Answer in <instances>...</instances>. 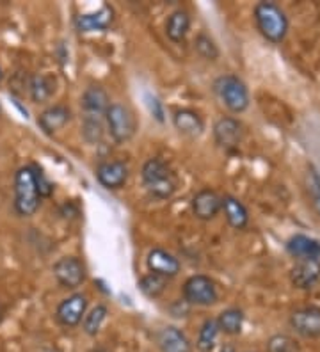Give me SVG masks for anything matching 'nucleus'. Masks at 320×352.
I'll return each instance as SVG.
<instances>
[{
    "label": "nucleus",
    "instance_id": "20e7f679",
    "mask_svg": "<svg viewBox=\"0 0 320 352\" xmlns=\"http://www.w3.org/2000/svg\"><path fill=\"white\" fill-rule=\"evenodd\" d=\"M213 91L233 114H240L249 107V91L237 75H221L215 78Z\"/></svg>",
    "mask_w": 320,
    "mask_h": 352
},
{
    "label": "nucleus",
    "instance_id": "4be33fe9",
    "mask_svg": "<svg viewBox=\"0 0 320 352\" xmlns=\"http://www.w3.org/2000/svg\"><path fill=\"white\" fill-rule=\"evenodd\" d=\"M191 29V14L184 9H176L166 22V34L173 43H182Z\"/></svg>",
    "mask_w": 320,
    "mask_h": 352
},
{
    "label": "nucleus",
    "instance_id": "cd10ccee",
    "mask_svg": "<svg viewBox=\"0 0 320 352\" xmlns=\"http://www.w3.org/2000/svg\"><path fill=\"white\" fill-rule=\"evenodd\" d=\"M194 48H196V52L203 57V59L206 60L219 59L217 45H215V41H213L209 34H205V32H200V34L196 36V39H194Z\"/></svg>",
    "mask_w": 320,
    "mask_h": 352
},
{
    "label": "nucleus",
    "instance_id": "ddd939ff",
    "mask_svg": "<svg viewBox=\"0 0 320 352\" xmlns=\"http://www.w3.org/2000/svg\"><path fill=\"white\" fill-rule=\"evenodd\" d=\"M221 196L212 189H201L192 198V214L200 221H212L221 212Z\"/></svg>",
    "mask_w": 320,
    "mask_h": 352
},
{
    "label": "nucleus",
    "instance_id": "2f4dec72",
    "mask_svg": "<svg viewBox=\"0 0 320 352\" xmlns=\"http://www.w3.org/2000/svg\"><path fill=\"white\" fill-rule=\"evenodd\" d=\"M169 314L176 318H184L191 314V305L185 299H176L173 305L169 306Z\"/></svg>",
    "mask_w": 320,
    "mask_h": 352
},
{
    "label": "nucleus",
    "instance_id": "2eb2a0df",
    "mask_svg": "<svg viewBox=\"0 0 320 352\" xmlns=\"http://www.w3.org/2000/svg\"><path fill=\"white\" fill-rule=\"evenodd\" d=\"M70 120H72V109L68 105H63V103H57L54 107H48L39 114L38 125L39 129L45 133L52 135V133L59 132L61 129L68 125Z\"/></svg>",
    "mask_w": 320,
    "mask_h": 352
},
{
    "label": "nucleus",
    "instance_id": "a878e982",
    "mask_svg": "<svg viewBox=\"0 0 320 352\" xmlns=\"http://www.w3.org/2000/svg\"><path fill=\"white\" fill-rule=\"evenodd\" d=\"M107 314H109V309H107L105 305H96L93 309H91L89 314H85L84 320H82V329L87 336H96L102 329L103 322H105Z\"/></svg>",
    "mask_w": 320,
    "mask_h": 352
},
{
    "label": "nucleus",
    "instance_id": "39448f33",
    "mask_svg": "<svg viewBox=\"0 0 320 352\" xmlns=\"http://www.w3.org/2000/svg\"><path fill=\"white\" fill-rule=\"evenodd\" d=\"M105 125L112 141L123 144L136 135L137 120L130 107L123 103H111L105 112Z\"/></svg>",
    "mask_w": 320,
    "mask_h": 352
},
{
    "label": "nucleus",
    "instance_id": "9d476101",
    "mask_svg": "<svg viewBox=\"0 0 320 352\" xmlns=\"http://www.w3.org/2000/svg\"><path fill=\"white\" fill-rule=\"evenodd\" d=\"M242 123L235 118H219L213 123V139L222 150H235L242 141Z\"/></svg>",
    "mask_w": 320,
    "mask_h": 352
},
{
    "label": "nucleus",
    "instance_id": "c9c22d12",
    "mask_svg": "<svg viewBox=\"0 0 320 352\" xmlns=\"http://www.w3.org/2000/svg\"><path fill=\"white\" fill-rule=\"evenodd\" d=\"M249 352H251V351H249Z\"/></svg>",
    "mask_w": 320,
    "mask_h": 352
},
{
    "label": "nucleus",
    "instance_id": "7ed1b4c3",
    "mask_svg": "<svg viewBox=\"0 0 320 352\" xmlns=\"http://www.w3.org/2000/svg\"><path fill=\"white\" fill-rule=\"evenodd\" d=\"M255 22L260 34L270 43H281L288 32V18L274 2H260L255 6Z\"/></svg>",
    "mask_w": 320,
    "mask_h": 352
},
{
    "label": "nucleus",
    "instance_id": "5701e85b",
    "mask_svg": "<svg viewBox=\"0 0 320 352\" xmlns=\"http://www.w3.org/2000/svg\"><path fill=\"white\" fill-rule=\"evenodd\" d=\"M215 320H217L219 331L224 333V335H240L244 327V311L240 308H228L221 311Z\"/></svg>",
    "mask_w": 320,
    "mask_h": 352
},
{
    "label": "nucleus",
    "instance_id": "473e14b6",
    "mask_svg": "<svg viewBox=\"0 0 320 352\" xmlns=\"http://www.w3.org/2000/svg\"><path fill=\"white\" fill-rule=\"evenodd\" d=\"M219 352H237V349H235V345H231V344H224Z\"/></svg>",
    "mask_w": 320,
    "mask_h": 352
},
{
    "label": "nucleus",
    "instance_id": "423d86ee",
    "mask_svg": "<svg viewBox=\"0 0 320 352\" xmlns=\"http://www.w3.org/2000/svg\"><path fill=\"white\" fill-rule=\"evenodd\" d=\"M184 299L191 306H212L219 299L217 287L209 276H191L184 283Z\"/></svg>",
    "mask_w": 320,
    "mask_h": 352
},
{
    "label": "nucleus",
    "instance_id": "a211bd4d",
    "mask_svg": "<svg viewBox=\"0 0 320 352\" xmlns=\"http://www.w3.org/2000/svg\"><path fill=\"white\" fill-rule=\"evenodd\" d=\"M112 22H114V9L111 6H102L94 13L77 16L75 25L78 32H94V30H107Z\"/></svg>",
    "mask_w": 320,
    "mask_h": 352
},
{
    "label": "nucleus",
    "instance_id": "412c9836",
    "mask_svg": "<svg viewBox=\"0 0 320 352\" xmlns=\"http://www.w3.org/2000/svg\"><path fill=\"white\" fill-rule=\"evenodd\" d=\"M221 210L224 212L228 224L235 230H244L249 224L248 208L242 205V201H239L233 196H224L221 199Z\"/></svg>",
    "mask_w": 320,
    "mask_h": 352
},
{
    "label": "nucleus",
    "instance_id": "4468645a",
    "mask_svg": "<svg viewBox=\"0 0 320 352\" xmlns=\"http://www.w3.org/2000/svg\"><path fill=\"white\" fill-rule=\"evenodd\" d=\"M81 105L84 109L85 118H103L105 120V112L111 105V100L103 87L89 86L82 93Z\"/></svg>",
    "mask_w": 320,
    "mask_h": 352
},
{
    "label": "nucleus",
    "instance_id": "f03ea898",
    "mask_svg": "<svg viewBox=\"0 0 320 352\" xmlns=\"http://www.w3.org/2000/svg\"><path fill=\"white\" fill-rule=\"evenodd\" d=\"M141 178L148 194L155 199L171 198L178 185L175 171L171 169L166 160L158 159V157L146 160L141 169Z\"/></svg>",
    "mask_w": 320,
    "mask_h": 352
},
{
    "label": "nucleus",
    "instance_id": "1a4fd4ad",
    "mask_svg": "<svg viewBox=\"0 0 320 352\" xmlns=\"http://www.w3.org/2000/svg\"><path fill=\"white\" fill-rule=\"evenodd\" d=\"M292 329L303 338H319L320 336V308L319 306H303L292 311Z\"/></svg>",
    "mask_w": 320,
    "mask_h": 352
},
{
    "label": "nucleus",
    "instance_id": "c756f323",
    "mask_svg": "<svg viewBox=\"0 0 320 352\" xmlns=\"http://www.w3.org/2000/svg\"><path fill=\"white\" fill-rule=\"evenodd\" d=\"M82 135L87 142H100L103 138V118H85L82 121Z\"/></svg>",
    "mask_w": 320,
    "mask_h": 352
},
{
    "label": "nucleus",
    "instance_id": "f257e3e1",
    "mask_svg": "<svg viewBox=\"0 0 320 352\" xmlns=\"http://www.w3.org/2000/svg\"><path fill=\"white\" fill-rule=\"evenodd\" d=\"M36 166H23L14 175V210L20 217H32L41 206Z\"/></svg>",
    "mask_w": 320,
    "mask_h": 352
},
{
    "label": "nucleus",
    "instance_id": "f3484780",
    "mask_svg": "<svg viewBox=\"0 0 320 352\" xmlns=\"http://www.w3.org/2000/svg\"><path fill=\"white\" fill-rule=\"evenodd\" d=\"M320 279V260H297L290 272V281L295 288L306 290Z\"/></svg>",
    "mask_w": 320,
    "mask_h": 352
},
{
    "label": "nucleus",
    "instance_id": "c85d7f7f",
    "mask_svg": "<svg viewBox=\"0 0 320 352\" xmlns=\"http://www.w3.org/2000/svg\"><path fill=\"white\" fill-rule=\"evenodd\" d=\"M267 352H301L299 342L288 335H274L267 342Z\"/></svg>",
    "mask_w": 320,
    "mask_h": 352
},
{
    "label": "nucleus",
    "instance_id": "dca6fc26",
    "mask_svg": "<svg viewBox=\"0 0 320 352\" xmlns=\"http://www.w3.org/2000/svg\"><path fill=\"white\" fill-rule=\"evenodd\" d=\"M157 347L160 352H192L191 340L175 326H166L158 331Z\"/></svg>",
    "mask_w": 320,
    "mask_h": 352
},
{
    "label": "nucleus",
    "instance_id": "72a5a7b5",
    "mask_svg": "<svg viewBox=\"0 0 320 352\" xmlns=\"http://www.w3.org/2000/svg\"><path fill=\"white\" fill-rule=\"evenodd\" d=\"M2 78H4V74H2V68H0V82H2Z\"/></svg>",
    "mask_w": 320,
    "mask_h": 352
},
{
    "label": "nucleus",
    "instance_id": "aec40b11",
    "mask_svg": "<svg viewBox=\"0 0 320 352\" xmlns=\"http://www.w3.org/2000/svg\"><path fill=\"white\" fill-rule=\"evenodd\" d=\"M173 125L180 133L189 135V138H200L205 130V123L201 116L192 109H178L173 114Z\"/></svg>",
    "mask_w": 320,
    "mask_h": 352
},
{
    "label": "nucleus",
    "instance_id": "f8f14e48",
    "mask_svg": "<svg viewBox=\"0 0 320 352\" xmlns=\"http://www.w3.org/2000/svg\"><path fill=\"white\" fill-rule=\"evenodd\" d=\"M146 263H148V269L153 274L162 276V278L169 279L175 278L180 272V260L171 254L169 251L162 250V248H155L148 253V258H146Z\"/></svg>",
    "mask_w": 320,
    "mask_h": 352
},
{
    "label": "nucleus",
    "instance_id": "6e6552de",
    "mask_svg": "<svg viewBox=\"0 0 320 352\" xmlns=\"http://www.w3.org/2000/svg\"><path fill=\"white\" fill-rule=\"evenodd\" d=\"M87 309V296L73 294L59 302L56 309L57 322L63 327H77L84 320Z\"/></svg>",
    "mask_w": 320,
    "mask_h": 352
},
{
    "label": "nucleus",
    "instance_id": "9b49d317",
    "mask_svg": "<svg viewBox=\"0 0 320 352\" xmlns=\"http://www.w3.org/2000/svg\"><path fill=\"white\" fill-rule=\"evenodd\" d=\"M128 175L130 171L123 160H105V162L98 164V168H96V180L109 190H118L125 187Z\"/></svg>",
    "mask_w": 320,
    "mask_h": 352
},
{
    "label": "nucleus",
    "instance_id": "0eeeda50",
    "mask_svg": "<svg viewBox=\"0 0 320 352\" xmlns=\"http://www.w3.org/2000/svg\"><path fill=\"white\" fill-rule=\"evenodd\" d=\"M54 276L57 283L64 288L75 290L81 287L87 278V269L84 262L77 256H63L54 263Z\"/></svg>",
    "mask_w": 320,
    "mask_h": 352
},
{
    "label": "nucleus",
    "instance_id": "b1692460",
    "mask_svg": "<svg viewBox=\"0 0 320 352\" xmlns=\"http://www.w3.org/2000/svg\"><path fill=\"white\" fill-rule=\"evenodd\" d=\"M219 333H221V331H219L217 320H215V318H206L205 322L201 324L200 333H198V352H213V349L217 345Z\"/></svg>",
    "mask_w": 320,
    "mask_h": 352
},
{
    "label": "nucleus",
    "instance_id": "bb28decb",
    "mask_svg": "<svg viewBox=\"0 0 320 352\" xmlns=\"http://www.w3.org/2000/svg\"><path fill=\"white\" fill-rule=\"evenodd\" d=\"M166 288L167 279L162 278V276L153 274V272H149V274L142 276V278L139 279V290H141L146 297H149V299H157V297H160L166 292Z\"/></svg>",
    "mask_w": 320,
    "mask_h": 352
},
{
    "label": "nucleus",
    "instance_id": "f704fd0d",
    "mask_svg": "<svg viewBox=\"0 0 320 352\" xmlns=\"http://www.w3.org/2000/svg\"><path fill=\"white\" fill-rule=\"evenodd\" d=\"M0 315H2V309H0Z\"/></svg>",
    "mask_w": 320,
    "mask_h": 352
},
{
    "label": "nucleus",
    "instance_id": "393cba45",
    "mask_svg": "<svg viewBox=\"0 0 320 352\" xmlns=\"http://www.w3.org/2000/svg\"><path fill=\"white\" fill-rule=\"evenodd\" d=\"M54 84L45 75H34L29 82V93L30 98L34 100V103H45L50 100L52 93H54Z\"/></svg>",
    "mask_w": 320,
    "mask_h": 352
},
{
    "label": "nucleus",
    "instance_id": "7c9ffc66",
    "mask_svg": "<svg viewBox=\"0 0 320 352\" xmlns=\"http://www.w3.org/2000/svg\"><path fill=\"white\" fill-rule=\"evenodd\" d=\"M306 187L308 192H310V198H312L313 208H315L317 214L320 215V176L313 168L308 171Z\"/></svg>",
    "mask_w": 320,
    "mask_h": 352
},
{
    "label": "nucleus",
    "instance_id": "6ab92c4d",
    "mask_svg": "<svg viewBox=\"0 0 320 352\" xmlns=\"http://www.w3.org/2000/svg\"><path fill=\"white\" fill-rule=\"evenodd\" d=\"M286 251L295 260H319L320 258V242L313 236L294 235L286 242Z\"/></svg>",
    "mask_w": 320,
    "mask_h": 352
}]
</instances>
